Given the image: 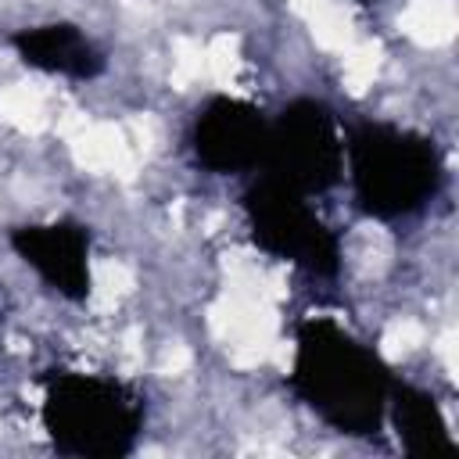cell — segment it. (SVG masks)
<instances>
[{
	"mask_svg": "<svg viewBox=\"0 0 459 459\" xmlns=\"http://www.w3.org/2000/svg\"><path fill=\"white\" fill-rule=\"evenodd\" d=\"M251 215H255V240L265 251L280 255L283 262H298V265L319 269V273L337 265L333 237L316 219V212L308 208L305 194H298L294 186H287V183L269 176L255 190Z\"/></svg>",
	"mask_w": 459,
	"mask_h": 459,
	"instance_id": "obj_5",
	"label": "cell"
},
{
	"mask_svg": "<svg viewBox=\"0 0 459 459\" xmlns=\"http://www.w3.org/2000/svg\"><path fill=\"white\" fill-rule=\"evenodd\" d=\"M265 136L269 129L262 126V118L247 104L226 97L212 100L194 126L197 158L215 172H237L255 165L265 154Z\"/></svg>",
	"mask_w": 459,
	"mask_h": 459,
	"instance_id": "obj_6",
	"label": "cell"
},
{
	"mask_svg": "<svg viewBox=\"0 0 459 459\" xmlns=\"http://www.w3.org/2000/svg\"><path fill=\"white\" fill-rule=\"evenodd\" d=\"M348 151L355 194L380 219L405 215L437 190L441 161L427 136L394 126H366L351 136Z\"/></svg>",
	"mask_w": 459,
	"mask_h": 459,
	"instance_id": "obj_2",
	"label": "cell"
},
{
	"mask_svg": "<svg viewBox=\"0 0 459 459\" xmlns=\"http://www.w3.org/2000/svg\"><path fill=\"white\" fill-rule=\"evenodd\" d=\"M398 427L405 434L409 452H445L452 448V437L445 434V423L427 394H402L398 398Z\"/></svg>",
	"mask_w": 459,
	"mask_h": 459,
	"instance_id": "obj_9",
	"label": "cell"
},
{
	"mask_svg": "<svg viewBox=\"0 0 459 459\" xmlns=\"http://www.w3.org/2000/svg\"><path fill=\"white\" fill-rule=\"evenodd\" d=\"M14 244L25 255V262L61 294L82 298L90 290V258H86L90 244L79 226H65V222L25 226L14 233Z\"/></svg>",
	"mask_w": 459,
	"mask_h": 459,
	"instance_id": "obj_7",
	"label": "cell"
},
{
	"mask_svg": "<svg viewBox=\"0 0 459 459\" xmlns=\"http://www.w3.org/2000/svg\"><path fill=\"white\" fill-rule=\"evenodd\" d=\"M140 420L136 402L100 377H61L47 394V427L68 452H122Z\"/></svg>",
	"mask_w": 459,
	"mask_h": 459,
	"instance_id": "obj_3",
	"label": "cell"
},
{
	"mask_svg": "<svg viewBox=\"0 0 459 459\" xmlns=\"http://www.w3.org/2000/svg\"><path fill=\"white\" fill-rule=\"evenodd\" d=\"M18 47L29 65L65 75H90L97 68V54L86 36H79L72 25H47L18 36Z\"/></svg>",
	"mask_w": 459,
	"mask_h": 459,
	"instance_id": "obj_8",
	"label": "cell"
},
{
	"mask_svg": "<svg viewBox=\"0 0 459 459\" xmlns=\"http://www.w3.org/2000/svg\"><path fill=\"white\" fill-rule=\"evenodd\" d=\"M265 154L273 161V179L294 186L298 194H308L337 179L344 143L333 118L319 104H298L283 111L276 129H269Z\"/></svg>",
	"mask_w": 459,
	"mask_h": 459,
	"instance_id": "obj_4",
	"label": "cell"
},
{
	"mask_svg": "<svg viewBox=\"0 0 459 459\" xmlns=\"http://www.w3.org/2000/svg\"><path fill=\"white\" fill-rule=\"evenodd\" d=\"M294 380L308 405L341 430H373L387 402L380 359L333 323H308L301 330Z\"/></svg>",
	"mask_w": 459,
	"mask_h": 459,
	"instance_id": "obj_1",
	"label": "cell"
}]
</instances>
